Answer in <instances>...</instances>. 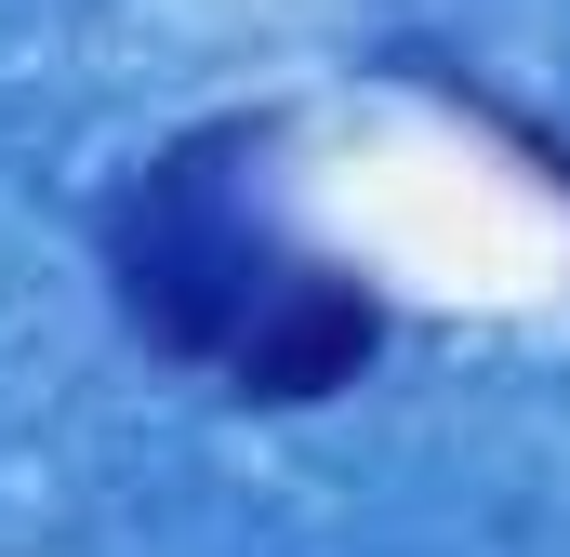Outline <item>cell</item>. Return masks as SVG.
<instances>
[{
    "label": "cell",
    "mask_w": 570,
    "mask_h": 557,
    "mask_svg": "<svg viewBox=\"0 0 570 557\" xmlns=\"http://www.w3.org/2000/svg\"><path fill=\"white\" fill-rule=\"evenodd\" d=\"M226 146H239V134L173 146L134 199L107 213V278H120V319H134L159 359H239L253 305L292 278L279 253H266V226L239 213V186H226Z\"/></svg>",
    "instance_id": "cell-1"
},
{
    "label": "cell",
    "mask_w": 570,
    "mask_h": 557,
    "mask_svg": "<svg viewBox=\"0 0 570 557\" xmlns=\"http://www.w3.org/2000/svg\"><path fill=\"white\" fill-rule=\"evenodd\" d=\"M385 345V305L358 292V278H332V266H292L266 305H253V332H239V399H332V385H358V359Z\"/></svg>",
    "instance_id": "cell-2"
}]
</instances>
